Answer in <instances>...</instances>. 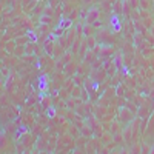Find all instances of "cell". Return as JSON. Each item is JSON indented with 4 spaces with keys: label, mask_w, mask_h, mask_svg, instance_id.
<instances>
[{
    "label": "cell",
    "mask_w": 154,
    "mask_h": 154,
    "mask_svg": "<svg viewBox=\"0 0 154 154\" xmlns=\"http://www.w3.org/2000/svg\"><path fill=\"white\" fill-rule=\"evenodd\" d=\"M149 154H154V146H152V148L149 149Z\"/></svg>",
    "instance_id": "cell-1"
}]
</instances>
